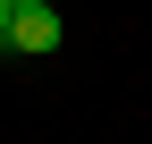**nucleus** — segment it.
<instances>
[{
    "instance_id": "nucleus-1",
    "label": "nucleus",
    "mask_w": 152,
    "mask_h": 144,
    "mask_svg": "<svg viewBox=\"0 0 152 144\" xmlns=\"http://www.w3.org/2000/svg\"><path fill=\"white\" fill-rule=\"evenodd\" d=\"M0 51H17V60H42V51H59V9H17L9 17V34H0Z\"/></svg>"
},
{
    "instance_id": "nucleus-2",
    "label": "nucleus",
    "mask_w": 152,
    "mask_h": 144,
    "mask_svg": "<svg viewBox=\"0 0 152 144\" xmlns=\"http://www.w3.org/2000/svg\"><path fill=\"white\" fill-rule=\"evenodd\" d=\"M9 17H17V0H0V34H9Z\"/></svg>"
},
{
    "instance_id": "nucleus-3",
    "label": "nucleus",
    "mask_w": 152,
    "mask_h": 144,
    "mask_svg": "<svg viewBox=\"0 0 152 144\" xmlns=\"http://www.w3.org/2000/svg\"><path fill=\"white\" fill-rule=\"evenodd\" d=\"M17 9H42V0H17Z\"/></svg>"
}]
</instances>
